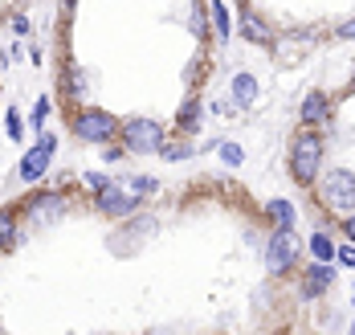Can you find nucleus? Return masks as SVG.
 I'll return each instance as SVG.
<instances>
[{"instance_id":"1","label":"nucleus","mask_w":355,"mask_h":335,"mask_svg":"<svg viewBox=\"0 0 355 335\" xmlns=\"http://www.w3.org/2000/svg\"><path fill=\"white\" fill-rule=\"evenodd\" d=\"M319 164H322V139L315 131H302V135H294V144H290V172H294V180L298 184H315L319 180Z\"/></svg>"},{"instance_id":"2","label":"nucleus","mask_w":355,"mask_h":335,"mask_svg":"<svg viewBox=\"0 0 355 335\" xmlns=\"http://www.w3.org/2000/svg\"><path fill=\"white\" fill-rule=\"evenodd\" d=\"M319 200L327 209H339V213H355V172L347 168H331L319 180Z\"/></svg>"},{"instance_id":"3","label":"nucleus","mask_w":355,"mask_h":335,"mask_svg":"<svg viewBox=\"0 0 355 335\" xmlns=\"http://www.w3.org/2000/svg\"><path fill=\"white\" fill-rule=\"evenodd\" d=\"M123 139H127V148L147 155V151H159L164 148V123H155V119H127L123 123Z\"/></svg>"},{"instance_id":"4","label":"nucleus","mask_w":355,"mask_h":335,"mask_svg":"<svg viewBox=\"0 0 355 335\" xmlns=\"http://www.w3.org/2000/svg\"><path fill=\"white\" fill-rule=\"evenodd\" d=\"M114 131H119V123L107 111H82L73 119V135L86 144H107V139H114Z\"/></svg>"},{"instance_id":"5","label":"nucleus","mask_w":355,"mask_h":335,"mask_svg":"<svg viewBox=\"0 0 355 335\" xmlns=\"http://www.w3.org/2000/svg\"><path fill=\"white\" fill-rule=\"evenodd\" d=\"M298 258V233L294 229H278L270 237V250H266V270L270 274H286Z\"/></svg>"},{"instance_id":"6","label":"nucleus","mask_w":355,"mask_h":335,"mask_svg":"<svg viewBox=\"0 0 355 335\" xmlns=\"http://www.w3.org/2000/svg\"><path fill=\"white\" fill-rule=\"evenodd\" d=\"M53 148H58V139L53 135H41L33 144V151H25V160H21V180L25 184H33L45 176V168H49V160H53Z\"/></svg>"},{"instance_id":"7","label":"nucleus","mask_w":355,"mask_h":335,"mask_svg":"<svg viewBox=\"0 0 355 335\" xmlns=\"http://www.w3.org/2000/svg\"><path fill=\"white\" fill-rule=\"evenodd\" d=\"M98 209H103L107 217H131V209H135V192H131V188L107 184L103 192H98Z\"/></svg>"},{"instance_id":"8","label":"nucleus","mask_w":355,"mask_h":335,"mask_svg":"<svg viewBox=\"0 0 355 335\" xmlns=\"http://www.w3.org/2000/svg\"><path fill=\"white\" fill-rule=\"evenodd\" d=\"M66 196L62 192H41V196H33L29 200V217H37V221H49V217H58V213H66Z\"/></svg>"},{"instance_id":"9","label":"nucleus","mask_w":355,"mask_h":335,"mask_svg":"<svg viewBox=\"0 0 355 335\" xmlns=\"http://www.w3.org/2000/svg\"><path fill=\"white\" fill-rule=\"evenodd\" d=\"M327 119H331V98H327L322 90L306 94V98H302V123L319 127V123H327Z\"/></svg>"},{"instance_id":"10","label":"nucleus","mask_w":355,"mask_h":335,"mask_svg":"<svg viewBox=\"0 0 355 335\" xmlns=\"http://www.w3.org/2000/svg\"><path fill=\"white\" fill-rule=\"evenodd\" d=\"M331 282H335V270H331L327 261H319V266H311V270H306V282H302V295H306V298H315V295H322V291H327Z\"/></svg>"},{"instance_id":"11","label":"nucleus","mask_w":355,"mask_h":335,"mask_svg":"<svg viewBox=\"0 0 355 335\" xmlns=\"http://www.w3.org/2000/svg\"><path fill=\"white\" fill-rule=\"evenodd\" d=\"M266 213L274 217L278 229H294V221H298V213H294V205H290V200H270V205H266Z\"/></svg>"},{"instance_id":"12","label":"nucleus","mask_w":355,"mask_h":335,"mask_svg":"<svg viewBox=\"0 0 355 335\" xmlns=\"http://www.w3.org/2000/svg\"><path fill=\"white\" fill-rule=\"evenodd\" d=\"M233 98H237L241 107H253V98H257V82H253V74L233 78Z\"/></svg>"},{"instance_id":"13","label":"nucleus","mask_w":355,"mask_h":335,"mask_svg":"<svg viewBox=\"0 0 355 335\" xmlns=\"http://www.w3.org/2000/svg\"><path fill=\"white\" fill-rule=\"evenodd\" d=\"M311 254H315L319 261H331V258H335V241H331L322 229L315 233V237H311Z\"/></svg>"},{"instance_id":"14","label":"nucleus","mask_w":355,"mask_h":335,"mask_svg":"<svg viewBox=\"0 0 355 335\" xmlns=\"http://www.w3.org/2000/svg\"><path fill=\"white\" fill-rule=\"evenodd\" d=\"M213 21H216V33H220V37H229V29H233V21H229V8H225L220 0L213 4Z\"/></svg>"},{"instance_id":"15","label":"nucleus","mask_w":355,"mask_h":335,"mask_svg":"<svg viewBox=\"0 0 355 335\" xmlns=\"http://www.w3.org/2000/svg\"><path fill=\"white\" fill-rule=\"evenodd\" d=\"M220 160H225V164H229V168H237V164H241V160H245V151L237 148V144H220Z\"/></svg>"},{"instance_id":"16","label":"nucleus","mask_w":355,"mask_h":335,"mask_svg":"<svg viewBox=\"0 0 355 335\" xmlns=\"http://www.w3.org/2000/svg\"><path fill=\"white\" fill-rule=\"evenodd\" d=\"M245 37L249 41H266V25H257V17H245Z\"/></svg>"},{"instance_id":"17","label":"nucleus","mask_w":355,"mask_h":335,"mask_svg":"<svg viewBox=\"0 0 355 335\" xmlns=\"http://www.w3.org/2000/svg\"><path fill=\"white\" fill-rule=\"evenodd\" d=\"M127 188H131V192H155V180H151V176H135V180H127Z\"/></svg>"},{"instance_id":"18","label":"nucleus","mask_w":355,"mask_h":335,"mask_svg":"<svg viewBox=\"0 0 355 335\" xmlns=\"http://www.w3.org/2000/svg\"><path fill=\"white\" fill-rule=\"evenodd\" d=\"M8 135H12V139H21V135H25V127H21V114H17V111H8Z\"/></svg>"},{"instance_id":"19","label":"nucleus","mask_w":355,"mask_h":335,"mask_svg":"<svg viewBox=\"0 0 355 335\" xmlns=\"http://www.w3.org/2000/svg\"><path fill=\"white\" fill-rule=\"evenodd\" d=\"M86 184L94 188V192H103V188H107L110 180H107V176H94V172H86Z\"/></svg>"},{"instance_id":"20","label":"nucleus","mask_w":355,"mask_h":335,"mask_svg":"<svg viewBox=\"0 0 355 335\" xmlns=\"http://www.w3.org/2000/svg\"><path fill=\"white\" fill-rule=\"evenodd\" d=\"M45 114H49V98H41V103H37V111H33V123H45Z\"/></svg>"},{"instance_id":"21","label":"nucleus","mask_w":355,"mask_h":335,"mask_svg":"<svg viewBox=\"0 0 355 335\" xmlns=\"http://www.w3.org/2000/svg\"><path fill=\"white\" fill-rule=\"evenodd\" d=\"M335 254H339L343 266H352V270H355V250H352V246H347V250H335Z\"/></svg>"},{"instance_id":"22","label":"nucleus","mask_w":355,"mask_h":335,"mask_svg":"<svg viewBox=\"0 0 355 335\" xmlns=\"http://www.w3.org/2000/svg\"><path fill=\"white\" fill-rule=\"evenodd\" d=\"M339 37H347V41L355 37V21H347V25H339Z\"/></svg>"},{"instance_id":"23","label":"nucleus","mask_w":355,"mask_h":335,"mask_svg":"<svg viewBox=\"0 0 355 335\" xmlns=\"http://www.w3.org/2000/svg\"><path fill=\"white\" fill-rule=\"evenodd\" d=\"M159 155H168V160H184V155H188V148H172V151H159Z\"/></svg>"},{"instance_id":"24","label":"nucleus","mask_w":355,"mask_h":335,"mask_svg":"<svg viewBox=\"0 0 355 335\" xmlns=\"http://www.w3.org/2000/svg\"><path fill=\"white\" fill-rule=\"evenodd\" d=\"M347 237L355 241V217H347Z\"/></svg>"},{"instance_id":"25","label":"nucleus","mask_w":355,"mask_h":335,"mask_svg":"<svg viewBox=\"0 0 355 335\" xmlns=\"http://www.w3.org/2000/svg\"><path fill=\"white\" fill-rule=\"evenodd\" d=\"M147 335H172V332H159V327H155V332H147Z\"/></svg>"},{"instance_id":"26","label":"nucleus","mask_w":355,"mask_h":335,"mask_svg":"<svg viewBox=\"0 0 355 335\" xmlns=\"http://www.w3.org/2000/svg\"><path fill=\"white\" fill-rule=\"evenodd\" d=\"M352 335H355V323H352Z\"/></svg>"},{"instance_id":"27","label":"nucleus","mask_w":355,"mask_h":335,"mask_svg":"<svg viewBox=\"0 0 355 335\" xmlns=\"http://www.w3.org/2000/svg\"><path fill=\"white\" fill-rule=\"evenodd\" d=\"M352 302H355V291H352Z\"/></svg>"}]
</instances>
